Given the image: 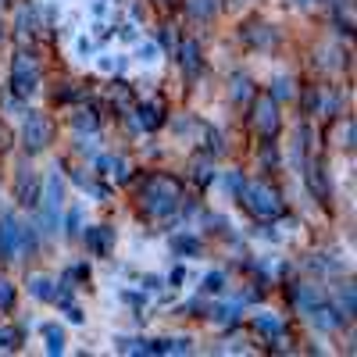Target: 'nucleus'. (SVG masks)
Here are the masks:
<instances>
[{
    "mask_svg": "<svg viewBox=\"0 0 357 357\" xmlns=\"http://www.w3.org/2000/svg\"><path fill=\"white\" fill-rule=\"evenodd\" d=\"M321 4H325V8H329V11H333L336 4H343V0H321Z\"/></svg>",
    "mask_w": 357,
    "mask_h": 357,
    "instance_id": "43",
    "label": "nucleus"
},
{
    "mask_svg": "<svg viewBox=\"0 0 357 357\" xmlns=\"http://www.w3.org/2000/svg\"><path fill=\"white\" fill-rule=\"evenodd\" d=\"M132 118H136V126L139 132H154L168 122V104L165 97H151V100H143V104H132Z\"/></svg>",
    "mask_w": 357,
    "mask_h": 357,
    "instance_id": "11",
    "label": "nucleus"
},
{
    "mask_svg": "<svg viewBox=\"0 0 357 357\" xmlns=\"http://www.w3.org/2000/svg\"><path fill=\"white\" fill-rule=\"evenodd\" d=\"M250 129L264 139L279 136L282 114H279V100L272 93H254V100H250Z\"/></svg>",
    "mask_w": 357,
    "mask_h": 357,
    "instance_id": "6",
    "label": "nucleus"
},
{
    "mask_svg": "<svg viewBox=\"0 0 357 357\" xmlns=\"http://www.w3.org/2000/svg\"><path fill=\"white\" fill-rule=\"evenodd\" d=\"M40 229L47 236H54L61 229V211H65V175L61 172H50L47 183L40 190Z\"/></svg>",
    "mask_w": 357,
    "mask_h": 357,
    "instance_id": "5",
    "label": "nucleus"
},
{
    "mask_svg": "<svg viewBox=\"0 0 357 357\" xmlns=\"http://www.w3.org/2000/svg\"><path fill=\"white\" fill-rule=\"evenodd\" d=\"M61 225H65V236H79L82 232V207L72 204L68 211H61Z\"/></svg>",
    "mask_w": 357,
    "mask_h": 357,
    "instance_id": "30",
    "label": "nucleus"
},
{
    "mask_svg": "<svg viewBox=\"0 0 357 357\" xmlns=\"http://www.w3.org/2000/svg\"><path fill=\"white\" fill-rule=\"evenodd\" d=\"M22 143H25V154H43L47 146L54 143V122L43 111H25V118H22Z\"/></svg>",
    "mask_w": 357,
    "mask_h": 357,
    "instance_id": "7",
    "label": "nucleus"
},
{
    "mask_svg": "<svg viewBox=\"0 0 357 357\" xmlns=\"http://www.w3.org/2000/svg\"><path fill=\"white\" fill-rule=\"evenodd\" d=\"M132 47H136V50H132V57H136L139 65H146V68H154V65H161V57H165V50L158 47V40H143V36H139V40H136Z\"/></svg>",
    "mask_w": 357,
    "mask_h": 357,
    "instance_id": "23",
    "label": "nucleus"
},
{
    "mask_svg": "<svg viewBox=\"0 0 357 357\" xmlns=\"http://www.w3.org/2000/svg\"><path fill=\"white\" fill-rule=\"evenodd\" d=\"M111 100H114V111L122 114V118H126V114L132 111V93H129V86H118Z\"/></svg>",
    "mask_w": 357,
    "mask_h": 357,
    "instance_id": "35",
    "label": "nucleus"
},
{
    "mask_svg": "<svg viewBox=\"0 0 357 357\" xmlns=\"http://www.w3.org/2000/svg\"><path fill=\"white\" fill-rule=\"evenodd\" d=\"M114 36L122 43H136L139 40V25L136 22H122V25H114Z\"/></svg>",
    "mask_w": 357,
    "mask_h": 357,
    "instance_id": "38",
    "label": "nucleus"
},
{
    "mask_svg": "<svg viewBox=\"0 0 357 357\" xmlns=\"http://www.w3.org/2000/svg\"><path fill=\"white\" fill-rule=\"evenodd\" d=\"M11 143H15V136L8 132V126H0V154H4V151H11Z\"/></svg>",
    "mask_w": 357,
    "mask_h": 357,
    "instance_id": "42",
    "label": "nucleus"
},
{
    "mask_svg": "<svg viewBox=\"0 0 357 357\" xmlns=\"http://www.w3.org/2000/svg\"><path fill=\"white\" fill-rule=\"evenodd\" d=\"M15 301H18V289L11 279H0V314H11L15 311Z\"/></svg>",
    "mask_w": 357,
    "mask_h": 357,
    "instance_id": "32",
    "label": "nucleus"
},
{
    "mask_svg": "<svg viewBox=\"0 0 357 357\" xmlns=\"http://www.w3.org/2000/svg\"><path fill=\"white\" fill-rule=\"evenodd\" d=\"M136 197H139V211L151 222H172L186 200V186L168 172H146L139 178Z\"/></svg>",
    "mask_w": 357,
    "mask_h": 357,
    "instance_id": "1",
    "label": "nucleus"
},
{
    "mask_svg": "<svg viewBox=\"0 0 357 357\" xmlns=\"http://www.w3.org/2000/svg\"><path fill=\"white\" fill-rule=\"evenodd\" d=\"M168 247H172L175 257H200L204 254V240L197 232H175L168 240Z\"/></svg>",
    "mask_w": 357,
    "mask_h": 357,
    "instance_id": "20",
    "label": "nucleus"
},
{
    "mask_svg": "<svg viewBox=\"0 0 357 357\" xmlns=\"http://www.w3.org/2000/svg\"><path fill=\"white\" fill-rule=\"evenodd\" d=\"M304 183H307V190H311V197H314L318 204H333V178H329V172H325V161H321L318 154L304 158Z\"/></svg>",
    "mask_w": 357,
    "mask_h": 357,
    "instance_id": "10",
    "label": "nucleus"
},
{
    "mask_svg": "<svg viewBox=\"0 0 357 357\" xmlns=\"http://www.w3.org/2000/svg\"><path fill=\"white\" fill-rule=\"evenodd\" d=\"M186 282H190V272H186V268H183V264H178V268H175V272L168 275V286H172V289H186Z\"/></svg>",
    "mask_w": 357,
    "mask_h": 357,
    "instance_id": "39",
    "label": "nucleus"
},
{
    "mask_svg": "<svg viewBox=\"0 0 357 357\" xmlns=\"http://www.w3.org/2000/svg\"><path fill=\"white\" fill-rule=\"evenodd\" d=\"M25 333L15 329V325H0V350H22Z\"/></svg>",
    "mask_w": 357,
    "mask_h": 357,
    "instance_id": "29",
    "label": "nucleus"
},
{
    "mask_svg": "<svg viewBox=\"0 0 357 357\" xmlns=\"http://www.w3.org/2000/svg\"><path fill=\"white\" fill-rule=\"evenodd\" d=\"M329 301L340 307V314H343L347 321L357 314V293H354V286H350V282H340V286H336V293L329 296Z\"/></svg>",
    "mask_w": 357,
    "mask_h": 357,
    "instance_id": "24",
    "label": "nucleus"
},
{
    "mask_svg": "<svg viewBox=\"0 0 357 357\" xmlns=\"http://www.w3.org/2000/svg\"><path fill=\"white\" fill-rule=\"evenodd\" d=\"M215 178H218L215 158L200 151V154L190 161V183H193V186H200V190H207V186H215Z\"/></svg>",
    "mask_w": 357,
    "mask_h": 357,
    "instance_id": "17",
    "label": "nucleus"
},
{
    "mask_svg": "<svg viewBox=\"0 0 357 357\" xmlns=\"http://www.w3.org/2000/svg\"><path fill=\"white\" fill-rule=\"evenodd\" d=\"M240 40H243V47L264 54V50L279 47V25L264 22V18H247V22L240 25Z\"/></svg>",
    "mask_w": 357,
    "mask_h": 357,
    "instance_id": "9",
    "label": "nucleus"
},
{
    "mask_svg": "<svg viewBox=\"0 0 357 357\" xmlns=\"http://www.w3.org/2000/svg\"><path fill=\"white\" fill-rule=\"evenodd\" d=\"M254 79L250 75H232V82H229V97H232V104L240 107V104H250L254 100Z\"/></svg>",
    "mask_w": 357,
    "mask_h": 357,
    "instance_id": "25",
    "label": "nucleus"
},
{
    "mask_svg": "<svg viewBox=\"0 0 357 357\" xmlns=\"http://www.w3.org/2000/svg\"><path fill=\"white\" fill-rule=\"evenodd\" d=\"M250 333L261 336L264 343H272V340L286 336V321L275 311H257V314H250Z\"/></svg>",
    "mask_w": 357,
    "mask_h": 357,
    "instance_id": "14",
    "label": "nucleus"
},
{
    "mask_svg": "<svg viewBox=\"0 0 357 357\" xmlns=\"http://www.w3.org/2000/svg\"><path fill=\"white\" fill-rule=\"evenodd\" d=\"M243 183H247V178H243L240 172H229V175H225V186H229V193H232V197H240Z\"/></svg>",
    "mask_w": 357,
    "mask_h": 357,
    "instance_id": "40",
    "label": "nucleus"
},
{
    "mask_svg": "<svg viewBox=\"0 0 357 357\" xmlns=\"http://www.w3.org/2000/svg\"><path fill=\"white\" fill-rule=\"evenodd\" d=\"M114 229L111 225H89L86 229V247H89V254L93 257H111L114 254Z\"/></svg>",
    "mask_w": 357,
    "mask_h": 357,
    "instance_id": "16",
    "label": "nucleus"
},
{
    "mask_svg": "<svg viewBox=\"0 0 357 357\" xmlns=\"http://www.w3.org/2000/svg\"><path fill=\"white\" fill-rule=\"evenodd\" d=\"M68 122H72V132H79V136H93V132H100L104 114H100L93 104H79V107H72Z\"/></svg>",
    "mask_w": 357,
    "mask_h": 357,
    "instance_id": "15",
    "label": "nucleus"
},
{
    "mask_svg": "<svg viewBox=\"0 0 357 357\" xmlns=\"http://www.w3.org/2000/svg\"><path fill=\"white\" fill-rule=\"evenodd\" d=\"M329 136L336 139L340 151H354V118H350V114H336Z\"/></svg>",
    "mask_w": 357,
    "mask_h": 357,
    "instance_id": "22",
    "label": "nucleus"
},
{
    "mask_svg": "<svg viewBox=\"0 0 357 357\" xmlns=\"http://www.w3.org/2000/svg\"><path fill=\"white\" fill-rule=\"evenodd\" d=\"M193 350V340L190 336H172V340H161V354H190Z\"/></svg>",
    "mask_w": 357,
    "mask_h": 357,
    "instance_id": "34",
    "label": "nucleus"
},
{
    "mask_svg": "<svg viewBox=\"0 0 357 357\" xmlns=\"http://www.w3.org/2000/svg\"><path fill=\"white\" fill-rule=\"evenodd\" d=\"M301 107H304V114H318V107H321V93H318L314 86L301 93Z\"/></svg>",
    "mask_w": 357,
    "mask_h": 357,
    "instance_id": "37",
    "label": "nucleus"
},
{
    "mask_svg": "<svg viewBox=\"0 0 357 357\" xmlns=\"http://www.w3.org/2000/svg\"><path fill=\"white\" fill-rule=\"evenodd\" d=\"M229 4H250V0H229Z\"/></svg>",
    "mask_w": 357,
    "mask_h": 357,
    "instance_id": "46",
    "label": "nucleus"
},
{
    "mask_svg": "<svg viewBox=\"0 0 357 357\" xmlns=\"http://www.w3.org/2000/svg\"><path fill=\"white\" fill-rule=\"evenodd\" d=\"M175 57H178V68H183V75L190 82L204 75V50H200V43L193 36H183L175 43Z\"/></svg>",
    "mask_w": 357,
    "mask_h": 357,
    "instance_id": "12",
    "label": "nucleus"
},
{
    "mask_svg": "<svg viewBox=\"0 0 357 357\" xmlns=\"http://www.w3.org/2000/svg\"><path fill=\"white\" fill-rule=\"evenodd\" d=\"M93 57H97V72H104V75H122L132 65V57H126V54H93Z\"/></svg>",
    "mask_w": 357,
    "mask_h": 357,
    "instance_id": "27",
    "label": "nucleus"
},
{
    "mask_svg": "<svg viewBox=\"0 0 357 357\" xmlns=\"http://www.w3.org/2000/svg\"><path fill=\"white\" fill-rule=\"evenodd\" d=\"M268 93H272L279 104H282V100H293V97H296L293 79H289V75H279V79H272V89H268Z\"/></svg>",
    "mask_w": 357,
    "mask_h": 357,
    "instance_id": "33",
    "label": "nucleus"
},
{
    "mask_svg": "<svg viewBox=\"0 0 357 357\" xmlns=\"http://www.w3.org/2000/svg\"><path fill=\"white\" fill-rule=\"evenodd\" d=\"M40 340L47 343V354H54V357H61L65 354V329H61V325H57V321H43L40 325Z\"/></svg>",
    "mask_w": 357,
    "mask_h": 357,
    "instance_id": "21",
    "label": "nucleus"
},
{
    "mask_svg": "<svg viewBox=\"0 0 357 357\" xmlns=\"http://www.w3.org/2000/svg\"><path fill=\"white\" fill-rule=\"evenodd\" d=\"M40 82H43V72H40L36 54L29 50V47L15 50V57H11V72H8L11 97H18V100H33V97L40 93Z\"/></svg>",
    "mask_w": 357,
    "mask_h": 357,
    "instance_id": "3",
    "label": "nucleus"
},
{
    "mask_svg": "<svg viewBox=\"0 0 357 357\" xmlns=\"http://www.w3.org/2000/svg\"><path fill=\"white\" fill-rule=\"evenodd\" d=\"M293 4H296V8H307V4H314V0H293Z\"/></svg>",
    "mask_w": 357,
    "mask_h": 357,
    "instance_id": "44",
    "label": "nucleus"
},
{
    "mask_svg": "<svg viewBox=\"0 0 357 357\" xmlns=\"http://www.w3.org/2000/svg\"><path fill=\"white\" fill-rule=\"evenodd\" d=\"M107 175L114 178L118 186H126L129 178H132V165H129L126 158H111V165H107Z\"/></svg>",
    "mask_w": 357,
    "mask_h": 357,
    "instance_id": "31",
    "label": "nucleus"
},
{
    "mask_svg": "<svg viewBox=\"0 0 357 357\" xmlns=\"http://www.w3.org/2000/svg\"><path fill=\"white\" fill-rule=\"evenodd\" d=\"M72 50H75V57H79V61H86V57H93V50H97V40H93V36H75Z\"/></svg>",
    "mask_w": 357,
    "mask_h": 357,
    "instance_id": "36",
    "label": "nucleus"
},
{
    "mask_svg": "<svg viewBox=\"0 0 357 357\" xmlns=\"http://www.w3.org/2000/svg\"><path fill=\"white\" fill-rule=\"evenodd\" d=\"M0 4H8V0H0Z\"/></svg>",
    "mask_w": 357,
    "mask_h": 357,
    "instance_id": "47",
    "label": "nucleus"
},
{
    "mask_svg": "<svg viewBox=\"0 0 357 357\" xmlns=\"http://www.w3.org/2000/svg\"><path fill=\"white\" fill-rule=\"evenodd\" d=\"M0 43H4V22H0Z\"/></svg>",
    "mask_w": 357,
    "mask_h": 357,
    "instance_id": "45",
    "label": "nucleus"
},
{
    "mask_svg": "<svg viewBox=\"0 0 357 357\" xmlns=\"http://www.w3.org/2000/svg\"><path fill=\"white\" fill-rule=\"evenodd\" d=\"M222 11V0H186V18L197 25H211Z\"/></svg>",
    "mask_w": 357,
    "mask_h": 357,
    "instance_id": "19",
    "label": "nucleus"
},
{
    "mask_svg": "<svg viewBox=\"0 0 357 357\" xmlns=\"http://www.w3.org/2000/svg\"><path fill=\"white\" fill-rule=\"evenodd\" d=\"M200 293L204 296H222L225 293V272H207L200 279Z\"/></svg>",
    "mask_w": 357,
    "mask_h": 357,
    "instance_id": "28",
    "label": "nucleus"
},
{
    "mask_svg": "<svg viewBox=\"0 0 357 357\" xmlns=\"http://www.w3.org/2000/svg\"><path fill=\"white\" fill-rule=\"evenodd\" d=\"M236 200H240L247 211L254 218H261V222H275V218L286 215L282 193L275 186H268V183H243V190H240V197H236Z\"/></svg>",
    "mask_w": 357,
    "mask_h": 357,
    "instance_id": "4",
    "label": "nucleus"
},
{
    "mask_svg": "<svg viewBox=\"0 0 357 357\" xmlns=\"http://www.w3.org/2000/svg\"><path fill=\"white\" fill-rule=\"evenodd\" d=\"M29 293L43 304H54L57 301V282L50 275H29Z\"/></svg>",
    "mask_w": 357,
    "mask_h": 357,
    "instance_id": "26",
    "label": "nucleus"
},
{
    "mask_svg": "<svg viewBox=\"0 0 357 357\" xmlns=\"http://www.w3.org/2000/svg\"><path fill=\"white\" fill-rule=\"evenodd\" d=\"M36 250V229H29L15 211L0 215V261H18Z\"/></svg>",
    "mask_w": 357,
    "mask_h": 357,
    "instance_id": "2",
    "label": "nucleus"
},
{
    "mask_svg": "<svg viewBox=\"0 0 357 357\" xmlns=\"http://www.w3.org/2000/svg\"><path fill=\"white\" fill-rule=\"evenodd\" d=\"M286 296H289V304L301 311V314H311V311L325 301V293H321L314 282H289V286H286Z\"/></svg>",
    "mask_w": 357,
    "mask_h": 357,
    "instance_id": "13",
    "label": "nucleus"
},
{
    "mask_svg": "<svg viewBox=\"0 0 357 357\" xmlns=\"http://www.w3.org/2000/svg\"><path fill=\"white\" fill-rule=\"evenodd\" d=\"M204 318L207 321H215V325H232L236 318H240V311H243V304L240 301H222V296H218V301H211V304H204Z\"/></svg>",
    "mask_w": 357,
    "mask_h": 357,
    "instance_id": "18",
    "label": "nucleus"
},
{
    "mask_svg": "<svg viewBox=\"0 0 357 357\" xmlns=\"http://www.w3.org/2000/svg\"><path fill=\"white\" fill-rule=\"evenodd\" d=\"M65 318H68L72 325H82V321H86L82 307H79V304H72V301H65Z\"/></svg>",
    "mask_w": 357,
    "mask_h": 357,
    "instance_id": "41",
    "label": "nucleus"
},
{
    "mask_svg": "<svg viewBox=\"0 0 357 357\" xmlns=\"http://www.w3.org/2000/svg\"><path fill=\"white\" fill-rule=\"evenodd\" d=\"M40 190H43L40 172H36L33 165H18V172H15V204L25 207V211H36Z\"/></svg>",
    "mask_w": 357,
    "mask_h": 357,
    "instance_id": "8",
    "label": "nucleus"
}]
</instances>
